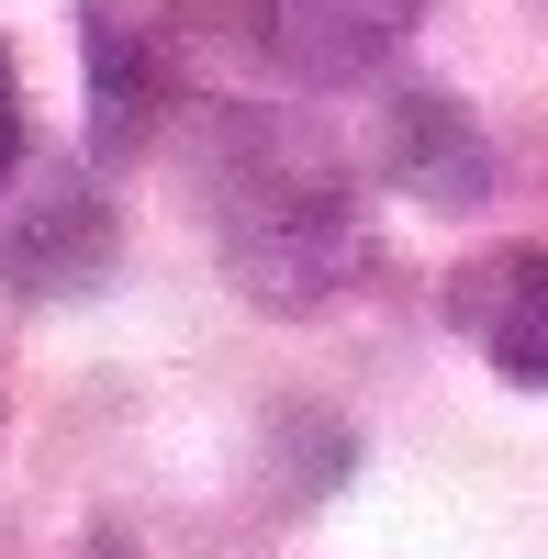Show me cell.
<instances>
[{
    "label": "cell",
    "instance_id": "6da1fadb",
    "mask_svg": "<svg viewBox=\"0 0 548 559\" xmlns=\"http://www.w3.org/2000/svg\"><path fill=\"white\" fill-rule=\"evenodd\" d=\"M213 213H224V258H236V280L269 292V302H313L325 280L358 269V202H347V179L313 146H281V134H247L236 123L224 179H213Z\"/></svg>",
    "mask_w": 548,
    "mask_h": 559
},
{
    "label": "cell",
    "instance_id": "7a4b0ae2",
    "mask_svg": "<svg viewBox=\"0 0 548 559\" xmlns=\"http://www.w3.org/2000/svg\"><path fill=\"white\" fill-rule=\"evenodd\" d=\"M426 23V0H258V45L313 90H347L403 57V34Z\"/></svg>",
    "mask_w": 548,
    "mask_h": 559
},
{
    "label": "cell",
    "instance_id": "3957f363",
    "mask_svg": "<svg viewBox=\"0 0 548 559\" xmlns=\"http://www.w3.org/2000/svg\"><path fill=\"white\" fill-rule=\"evenodd\" d=\"M460 324L504 381L548 392V247H504L460 280Z\"/></svg>",
    "mask_w": 548,
    "mask_h": 559
},
{
    "label": "cell",
    "instance_id": "277c9868",
    "mask_svg": "<svg viewBox=\"0 0 548 559\" xmlns=\"http://www.w3.org/2000/svg\"><path fill=\"white\" fill-rule=\"evenodd\" d=\"M381 157H392L403 191L437 202V213H460V202H481V191H492V157H481L470 112H460V102H437V90H403V102H392Z\"/></svg>",
    "mask_w": 548,
    "mask_h": 559
},
{
    "label": "cell",
    "instance_id": "5b68a950",
    "mask_svg": "<svg viewBox=\"0 0 548 559\" xmlns=\"http://www.w3.org/2000/svg\"><path fill=\"white\" fill-rule=\"evenodd\" d=\"M23 168V68H12V45H0V179Z\"/></svg>",
    "mask_w": 548,
    "mask_h": 559
}]
</instances>
